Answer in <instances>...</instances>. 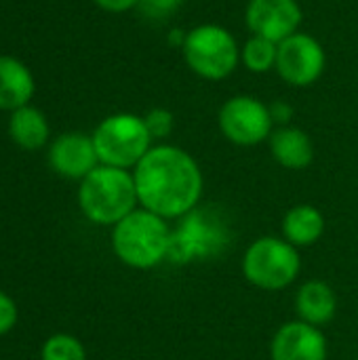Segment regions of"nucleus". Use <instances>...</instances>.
I'll return each mask as SVG.
<instances>
[{"label": "nucleus", "instance_id": "obj_1", "mask_svg": "<svg viewBox=\"0 0 358 360\" xmlns=\"http://www.w3.org/2000/svg\"><path fill=\"white\" fill-rule=\"evenodd\" d=\"M137 200L162 219H177L196 209L203 173L196 160L175 146L152 148L135 167Z\"/></svg>", "mask_w": 358, "mask_h": 360}, {"label": "nucleus", "instance_id": "obj_2", "mask_svg": "<svg viewBox=\"0 0 358 360\" xmlns=\"http://www.w3.org/2000/svg\"><path fill=\"white\" fill-rule=\"evenodd\" d=\"M78 202L87 219L93 224L116 226L133 213L139 202L135 177L127 169L101 165L80 181Z\"/></svg>", "mask_w": 358, "mask_h": 360}, {"label": "nucleus", "instance_id": "obj_3", "mask_svg": "<svg viewBox=\"0 0 358 360\" xmlns=\"http://www.w3.org/2000/svg\"><path fill=\"white\" fill-rule=\"evenodd\" d=\"M112 247L122 264L148 270L169 257L171 228L160 215L148 209H135L114 226Z\"/></svg>", "mask_w": 358, "mask_h": 360}, {"label": "nucleus", "instance_id": "obj_4", "mask_svg": "<svg viewBox=\"0 0 358 360\" xmlns=\"http://www.w3.org/2000/svg\"><path fill=\"white\" fill-rule=\"evenodd\" d=\"M184 59L188 68L207 80H222L230 76L241 59V49L230 30L217 23H203L192 27L184 40Z\"/></svg>", "mask_w": 358, "mask_h": 360}, {"label": "nucleus", "instance_id": "obj_5", "mask_svg": "<svg viewBox=\"0 0 358 360\" xmlns=\"http://www.w3.org/2000/svg\"><path fill=\"white\" fill-rule=\"evenodd\" d=\"M93 143L101 165L129 169L137 167L152 150V135L143 118L135 114H112L95 129Z\"/></svg>", "mask_w": 358, "mask_h": 360}, {"label": "nucleus", "instance_id": "obj_6", "mask_svg": "<svg viewBox=\"0 0 358 360\" xmlns=\"http://www.w3.org/2000/svg\"><path fill=\"white\" fill-rule=\"evenodd\" d=\"M243 272L251 285L266 291H281L298 278L300 255L285 238L264 236L247 249Z\"/></svg>", "mask_w": 358, "mask_h": 360}, {"label": "nucleus", "instance_id": "obj_7", "mask_svg": "<svg viewBox=\"0 0 358 360\" xmlns=\"http://www.w3.org/2000/svg\"><path fill=\"white\" fill-rule=\"evenodd\" d=\"M228 228L222 217L209 209H192L184 215L177 230H171L169 259L188 264L215 257L228 245Z\"/></svg>", "mask_w": 358, "mask_h": 360}, {"label": "nucleus", "instance_id": "obj_8", "mask_svg": "<svg viewBox=\"0 0 358 360\" xmlns=\"http://www.w3.org/2000/svg\"><path fill=\"white\" fill-rule=\"evenodd\" d=\"M270 105L251 95L230 97L219 110V129L236 146H255L272 135Z\"/></svg>", "mask_w": 358, "mask_h": 360}, {"label": "nucleus", "instance_id": "obj_9", "mask_svg": "<svg viewBox=\"0 0 358 360\" xmlns=\"http://www.w3.org/2000/svg\"><path fill=\"white\" fill-rule=\"evenodd\" d=\"M327 55L323 44L304 32H295L279 44L276 72L291 86H310L325 72Z\"/></svg>", "mask_w": 358, "mask_h": 360}, {"label": "nucleus", "instance_id": "obj_10", "mask_svg": "<svg viewBox=\"0 0 358 360\" xmlns=\"http://www.w3.org/2000/svg\"><path fill=\"white\" fill-rule=\"evenodd\" d=\"M245 17L253 36L281 44L300 30L302 8L298 0H249Z\"/></svg>", "mask_w": 358, "mask_h": 360}, {"label": "nucleus", "instance_id": "obj_11", "mask_svg": "<svg viewBox=\"0 0 358 360\" xmlns=\"http://www.w3.org/2000/svg\"><path fill=\"white\" fill-rule=\"evenodd\" d=\"M49 160L55 173L68 179H84L93 169H97L99 156L93 137L82 133H65L53 141Z\"/></svg>", "mask_w": 358, "mask_h": 360}, {"label": "nucleus", "instance_id": "obj_12", "mask_svg": "<svg viewBox=\"0 0 358 360\" xmlns=\"http://www.w3.org/2000/svg\"><path fill=\"white\" fill-rule=\"evenodd\" d=\"M272 360H327V340L304 321L287 323L272 340Z\"/></svg>", "mask_w": 358, "mask_h": 360}, {"label": "nucleus", "instance_id": "obj_13", "mask_svg": "<svg viewBox=\"0 0 358 360\" xmlns=\"http://www.w3.org/2000/svg\"><path fill=\"white\" fill-rule=\"evenodd\" d=\"M270 150H272L274 160L281 167L293 169V171L306 169L314 158V146L308 133L291 124H285L272 131Z\"/></svg>", "mask_w": 358, "mask_h": 360}, {"label": "nucleus", "instance_id": "obj_14", "mask_svg": "<svg viewBox=\"0 0 358 360\" xmlns=\"http://www.w3.org/2000/svg\"><path fill=\"white\" fill-rule=\"evenodd\" d=\"M34 95V76L25 63L15 57L0 55V110H17L27 105Z\"/></svg>", "mask_w": 358, "mask_h": 360}, {"label": "nucleus", "instance_id": "obj_15", "mask_svg": "<svg viewBox=\"0 0 358 360\" xmlns=\"http://www.w3.org/2000/svg\"><path fill=\"white\" fill-rule=\"evenodd\" d=\"M295 308H298L300 321H304L312 327H321V325H327L329 321H333V316L338 312V297L327 283L310 281L300 289Z\"/></svg>", "mask_w": 358, "mask_h": 360}, {"label": "nucleus", "instance_id": "obj_16", "mask_svg": "<svg viewBox=\"0 0 358 360\" xmlns=\"http://www.w3.org/2000/svg\"><path fill=\"white\" fill-rule=\"evenodd\" d=\"M325 232V217L312 205H298L287 211L283 219L285 240L293 247H310Z\"/></svg>", "mask_w": 358, "mask_h": 360}, {"label": "nucleus", "instance_id": "obj_17", "mask_svg": "<svg viewBox=\"0 0 358 360\" xmlns=\"http://www.w3.org/2000/svg\"><path fill=\"white\" fill-rule=\"evenodd\" d=\"M8 133L19 148L38 150L49 139V122L38 108L23 105L13 110L8 120Z\"/></svg>", "mask_w": 358, "mask_h": 360}, {"label": "nucleus", "instance_id": "obj_18", "mask_svg": "<svg viewBox=\"0 0 358 360\" xmlns=\"http://www.w3.org/2000/svg\"><path fill=\"white\" fill-rule=\"evenodd\" d=\"M276 55H279V44L262 36H251L241 49V61L249 72L255 74H264L276 68Z\"/></svg>", "mask_w": 358, "mask_h": 360}, {"label": "nucleus", "instance_id": "obj_19", "mask_svg": "<svg viewBox=\"0 0 358 360\" xmlns=\"http://www.w3.org/2000/svg\"><path fill=\"white\" fill-rule=\"evenodd\" d=\"M42 360H87V352L76 338L59 333L46 340Z\"/></svg>", "mask_w": 358, "mask_h": 360}, {"label": "nucleus", "instance_id": "obj_20", "mask_svg": "<svg viewBox=\"0 0 358 360\" xmlns=\"http://www.w3.org/2000/svg\"><path fill=\"white\" fill-rule=\"evenodd\" d=\"M186 0H139L137 8L146 19L152 21H165L171 15H175Z\"/></svg>", "mask_w": 358, "mask_h": 360}, {"label": "nucleus", "instance_id": "obj_21", "mask_svg": "<svg viewBox=\"0 0 358 360\" xmlns=\"http://www.w3.org/2000/svg\"><path fill=\"white\" fill-rule=\"evenodd\" d=\"M152 139H165L173 129V114L165 108H154L143 118Z\"/></svg>", "mask_w": 358, "mask_h": 360}, {"label": "nucleus", "instance_id": "obj_22", "mask_svg": "<svg viewBox=\"0 0 358 360\" xmlns=\"http://www.w3.org/2000/svg\"><path fill=\"white\" fill-rule=\"evenodd\" d=\"M17 323V306L15 302L0 291V335L8 333Z\"/></svg>", "mask_w": 358, "mask_h": 360}, {"label": "nucleus", "instance_id": "obj_23", "mask_svg": "<svg viewBox=\"0 0 358 360\" xmlns=\"http://www.w3.org/2000/svg\"><path fill=\"white\" fill-rule=\"evenodd\" d=\"M270 116H272L274 124L285 127V124H289V120L293 116V108L289 103H285V101H274L270 105Z\"/></svg>", "mask_w": 358, "mask_h": 360}, {"label": "nucleus", "instance_id": "obj_24", "mask_svg": "<svg viewBox=\"0 0 358 360\" xmlns=\"http://www.w3.org/2000/svg\"><path fill=\"white\" fill-rule=\"evenodd\" d=\"M95 4H99L103 11H110V13H124L129 8H135L139 0H95Z\"/></svg>", "mask_w": 358, "mask_h": 360}]
</instances>
